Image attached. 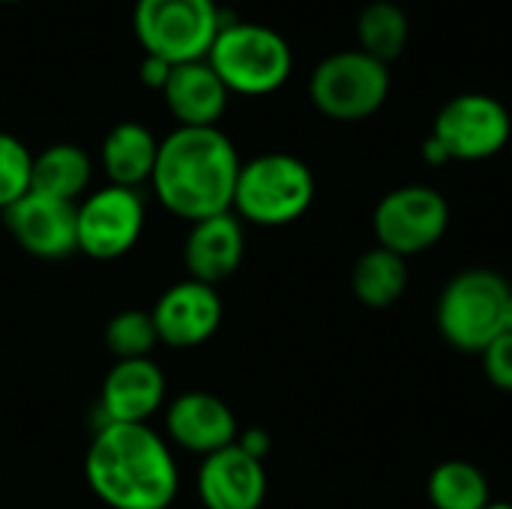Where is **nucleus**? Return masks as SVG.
<instances>
[{
	"label": "nucleus",
	"instance_id": "obj_1",
	"mask_svg": "<svg viewBox=\"0 0 512 509\" xmlns=\"http://www.w3.org/2000/svg\"><path fill=\"white\" fill-rule=\"evenodd\" d=\"M84 480L108 509H168L180 492V468L165 435L147 423L96 426Z\"/></svg>",
	"mask_w": 512,
	"mask_h": 509
},
{
	"label": "nucleus",
	"instance_id": "obj_2",
	"mask_svg": "<svg viewBox=\"0 0 512 509\" xmlns=\"http://www.w3.org/2000/svg\"><path fill=\"white\" fill-rule=\"evenodd\" d=\"M240 156L219 126H177L159 141L150 189L177 219L201 222L231 213Z\"/></svg>",
	"mask_w": 512,
	"mask_h": 509
},
{
	"label": "nucleus",
	"instance_id": "obj_3",
	"mask_svg": "<svg viewBox=\"0 0 512 509\" xmlns=\"http://www.w3.org/2000/svg\"><path fill=\"white\" fill-rule=\"evenodd\" d=\"M315 201L309 165L291 153H264L240 165L231 213L258 228L297 222Z\"/></svg>",
	"mask_w": 512,
	"mask_h": 509
},
{
	"label": "nucleus",
	"instance_id": "obj_4",
	"mask_svg": "<svg viewBox=\"0 0 512 509\" xmlns=\"http://www.w3.org/2000/svg\"><path fill=\"white\" fill-rule=\"evenodd\" d=\"M207 63L228 93L267 96L276 93L294 66L291 48L282 33L252 21H222Z\"/></svg>",
	"mask_w": 512,
	"mask_h": 509
},
{
	"label": "nucleus",
	"instance_id": "obj_5",
	"mask_svg": "<svg viewBox=\"0 0 512 509\" xmlns=\"http://www.w3.org/2000/svg\"><path fill=\"white\" fill-rule=\"evenodd\" d=\"M222 21L216 0H135L132 9V30L144 54L171 66L207 60Z\"/></svg>",
	"mask_w": 512,
	"mask_h": 509
},
{
	"label": "nucleus",
	"instance_id": "obj_6",
	"mask_svg": "<svg viewBox=\"0 0 512 509\" xmlns=\"http://www.w3.org/2000/svg\"><path fill=\"white\" fill-rule=\"evenodd\" d=\"M512 288L495 270H462L447 282L438 300L441 336L468 354H480L492 339L504 333V312Z\"/></svg>",
	"mask_w": 512,
	"mask_h": 509
},
{
	"label": "nucleus",
	"instance_id": "obj_7",
	"mask_svg": "<svg viewBox=\"0 0 512 509\" xmlns=\"http://www.w3.org/2000/svg\"><path fill=\"white\" fill-rule=\"evenodd\" d=\"M312 105L342 123L372 117L390 96V66L357 51L324 57L309 78Z\"/></svg>",
	"mask_w": 512,
	"mask_h": 509
},
{
	"label": "nucleus",
	"instance_id": "obj_8",
	"mask_svg": "<svg viewBox=\"0 0 512 509\" xmlns=\"http://www.w3.org/2000/svg\"><path fill=\"white\" fill-rule=\"evenodd\" d=\"M147 204L141 189L102 186L75 204L78 252L93 261H117L135 249L144 234Z\"/></svg>",
	"mask_w": 512,
	"mask_h": 509
},
{
	"label": "nucleus",
	"instance_id": "obj_9",
	"mask_svg": "<svg viewBox=\"0 0 512 509\" xmlns=\"http://www.w3.org/2000/svg\"><path fill=\"white\" fill-rule=\"evenodd\" d=\"M450 225V204L432 186H402L387 192L372 216L378 246L408 258L432 249Z\"/></svg>",
	"mask_w": 512,
	"mask_h": 509
},
{
	"label": "nucleus",
	"instance_id": "obj_10",
	"mask_svg": "<svg viewBox=\"0 0 512 509\" xmlns=\"http://www.w3.org/2000/svg\"><path fill=\"white\" fill-rule=\"evenodd\" d=\"M510 135V111L486 93H462L450 99L432 126V138L444 147L450 162L489 159L507 147Z\"/></svg>",
	"mask_w": 512,
	"mask_h": 509
},
{
	"label": "nucleus",
	"instance_id": "obj_11",
	"mask_svg": "<svg viewBox=\"0 0 512 509\" xmlns=\"http://www.w3.org/2000/svg\"><path fill=\"white\" fill-rule=\"evenodd\" d=\"M3 225L18 243V249L39 261H63L78 252L72 201H60L30 189L12 207L3 210Z\"/></svg>",
	"mask_w": 512,
	"mask_h": 509
},
{
	"label": "nucleus",
	"instance_id": "obj_12",
	"mask_svg": "<svg viewBox=\"0 0 512 509\" xmlns=\"http://www.w3.org/2000/svg\"><path fill=\"white\" fill-rule=\"evenodd\" d=\"M150 315H153L159 342L168 348L186 351L216 336L225 309L213 285H204L186 276L183 282H174L171 288L159 294Z\"/></svg>",
	"mask_w": 512,
	"mask_h": 509
},
{
	"label": "nucleus",
	"instance_id": "obj_13",
	"mask_svg": "<svg viewBox=\"0 0 512 509\" xmlns=\"http://www.w3.org/2000/svg\"><path fill=\"white\" fill-rule=\"evenodd\" d=\"M240 426L225 399L207 390H189L168 402L165 408V438L186 453L210 456L237 441Z\"/></svg>",
	"mask_w": 512,
	"mask_h": 509
},
{
	"label": "nucleus",
	"instance_id": "obj_14",
	"mask_svg": "<svg viewBox=\"0 0 512 509\" xmlns=\"http://www.w3.org/2000/svg\"><path fill=\"white\" fill-rule=\"evenodd\" d=\"M168 381L150 357L117 360L99 387V426L105 423H147L165 408Z\"/></svg>",
	"mask_w": 512,
	"mask_h": 509
},
{
	"label": "nucleus",
	"instance_id": "obj_15",
	"mask_svg": "<svg viewBox=\"0 0 512 509\" xmlns=\"http://www.w3.org/2000/svg\"><path fill=\"white\" fill-rule=\"evenodd\" d=\"M195 489L204 509H261L267 498V471L264 462L243 453L234 441L201 459Z\"/></svg>",
	"mask_w": 512,
	"mask_h": 509
},
{
	"label": "nucleus",
	"instance_id": "obj_16",
	"mask_svg": "<svg viewBox=\"0 0 512 509\" xmlns=\"http://www.w3.org/2000/svg\"><path fill=\"white\" fill-rule=\"evenodd\" d=\"M246 231L234 213H219L189 225L183 240V267L189 279L204 285H219L234 276L243 264Z\"/></svg>",
	"mask_w": 512,
	"mask_h": 509
},
{
	"label": "nucleus",
	"instance_id": "obj_17",
	"mask_svg": "<svg viewBox=\"0 0 512 509\" xmlns=\"http://www.w3.org/2000/svg\"><path fill=\"white\" fill-rule=\"evenodd\" d=\"M162 99L180 126H216L225 114L228 90L207 60H192L171 66Z\"/></svg>",
	"mask_w": 512,
	"mask_h": 509
},
{
	"label": "nucleus",
	"instance_id": "obj_18",
	"mask_svg": "<svg viewBox=\"0 0 512 509\" xmlns=\"http://www.w3.org/2000/svg\"><path fill=\"white\" fill-rule=\"evenodd\" d=\"M156 156H159V141L144 123L135 120H123L111 126L99 150V162L108 183L126 189H141L144 183H150Z\"/></svg>",
	"mask_w": 512,
	"mask_h": 509
},
{
	"label": "nucleus",
	"instance_id": "obj_19",
	"mask_svg": "<svg viewBox=\"0 0 512 509\" xmlns=\"http://www.w3.org/2000/svg\"><path fill=\"white\" fill-rule=\"evenodd\" d=\"M90 177H93V162H90L84 147L51 144L33 156L30 189L51 195V198H60V201L78 204L87 195Z\"/></svg>",
	"mask_w": 512,
	"mask_h": 509
},
{
	"label": "nucleus",
	"instance_id": "obj_20",
	"mask_svg": "<svg viewBox=\"0 0 512 509\" xmlns=\"http://www.w3.org/2000/svg\"><path fill=\"white\" fill-rule=\"evenodd\" d=\"M351 288L357 300L369 309H387L393 306L405 288H408V267L405 258L378 246L357 258L351 273Z\"/></svg>",
	"mask_w": 512,
	"mask_h": 509
},
{
	"label": "nucleus",
	"instance_id": "obj_21",
	"mask_svg": "<svg viewBox=\"0 0 512 509\" xmlns=\"http://www.w3.org/2000/svg\"><path fill=\"white\" fill-rule=\"evenodd\" d=\"M429 501L435 509H486L492 504V492L477 465L453 459L432 471Z\"/></svg>",
	"mask_w": 512,
	"mask_h": 509
},
{
	"label": "nucleus",
	"instance_id": "obj_22",
	"mask_svg": "<svg viewBox=\"0 0 512 509\" xmlns=\"http://www.w3.org/2000/svg\"><path fill=\"white\" fill-rule=\"evenodd\" d=\"M408 18L405 12L390 3V0H375L369 3L360 18H357V36H360V51L381 60V63H393L405 45H408Z\"/></svg>",
	"mask_w": 512,
	"mask_h": 509
},
{
	"label": "nucleus",
	"instance_id": "obj_23",
	"mask_svg": "<svg viewBox=\"0 0 512 509\" xmlns=\"http://www.w3.org/2000/svg\"><path fill=\"white\" fill-rule=\"evenodd\" d=\"M159 345L153 315L144 309H123L111 315L105 324V348L114 360H138L150 357V351Z\"/></svg>",
	"mask_w": 512,
	"mask_h": 509
},
{
	"label": "nucleus",
	"instance_id": "obj_24",
	"mask_svg": "<svg viewBox=\"0 0 512 509\" xmlns=\"http://www.w3.org/2000/svg\"><path fill=\"white\" fill-rule=\"evenodd\" d=\"M30 168L33 153L27 144L9 132H0V213L30 192Z\"/></svg>",
	"mask_w": 512,
	"mask_h": 509
},
{
	"label": "nucleus",
	"instance_id": "obj_25",
	"mask_svg": "<svg viewBox=\"0 0 512 509\" xmlns=\"http://www.w3.org/2000/svg\"><path fill=\"white\" fill-rule=\"evenodd\" d=\"M483 372L486 378L504 390V393H512V333H501L498 339H492L483 351Z\"/></svg>",
	"mask_w": 512,
	"mask_h": 509
},
{
	"label": "nucleus",
	"instance_id": "obj_26",
	"mask_svg": "<svg viewBox=\"0 0 512 509\" xmlns=\"http://www.w3.org/2000/svg\"><path fill=\"white\" fill-rule=\"evenodd\" d=\"M168 75H171V63H165L162 57H153V54H144V57H141L138 78H141V84H144V87H150V90H159V93H162V87H165Z\"/></svg>",
	"mask_w": 512,
	"mask_h": 509
},
{
	"label": "nucleus",
	"instance_id": "obj_27",
	"mask_svg": "<svg viewBox=\"0 0 512 509\" xmlns=\"http://www.w3.org/2000/svg\"><path fill=\"white\" fill-rule=\"evenodd\" d=\"M237 447H240L243 453H249L252 459L264 462V456L270 453V435H267L264 429H243V432L237 435Z\"/></svg>",
	"mask_w": 512,
	"mask_h": 509
},
{
	"label": "nucleus",
	"instance_id": "obj_28",
	"mask_svg": "<svg viewBox=\"0 0 512 509\" xmlns=\"http://www.w3.org/2000/svg\"><path fill=\"white\" fill-rule=\"evenodd\" d=\"M423 159H426L429 165H444V162H450V159H447V153H444V147H441L432 135L423 141Z\"/></svg>",
	"mask_w": 512,
	"mask_h": 509
},
{
	"label": "nucleus",
	"instance_id": "obj_29",
	"mask_svg": "<svg viewBox=\"0 0 512 509\" xmlns=\"http://www.w3.org/2000/svg\"><path fill=\"white\" fill-rule=\"evenodd\" d=\"M504 333H512V297L507 303V312H504Z\"/></svg>",
	"mask_w": 512,
	"mask_h": 509
},
{
	"label": "nucleus",
	"instance_id": "obj_30",
	"mask_svg": "<svg viewBox=\"0 0 512 509\" xmlns=\"http://www.w3.org/2000/svg\"><path fill=\"white\" fill-rule=\"evenodd\" d=\"M486 509H512V504H507V501H492Z\"/></svg>",
	"mask_w": 512,
	"mask_h": 509
},
{
	"label": "nucleus",
	"instance_id": "obj_31",
	"mask_svg": "<svg viewBox=\"0 0 512 509\" xmlns=\"http://www.w3.org/2000/svg\"><path fill=\"white\" fill-rule=\"evenodd\" d=\"M0 3H18V0H0Z\"/></svg>",
	"mask_w": 512,
	"mask_h": 509
}]
</instances>
